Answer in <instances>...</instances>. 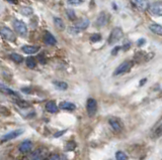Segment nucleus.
I'll list each match as a JSON object with an SVG mask.
<instances>
[{
    "label": "nucleus",
    "instance_id": "nucleus-23",
    "mask_svg": "<svg viewBox=\"0 0 162 160\" xmlns=\"http://www.w3.org/2000/svg\"><path fill=\"white\" fill-rule=\"evenodd\" d=\"M26 64L27 65V68L30 69H34L37 67V60L33 57H29L26 60Z\"/></svg>",
    "mask_w": 162,
    "mask_h": 160
},
{
    "label": "nucleus",
    "instance_id": "nucleus-33",
    "mask_svg": "<svg viewBox=\"0 0 162 160\" xmlns=\"http://www.w3.org/2000/svg\"><path fill=\"white\" fill-rule=\"evenodd\" d=\"M47 158L51 159V160H53V159H66L65 156H61L59 154H51L49 156H47Z\"/></svg>",
    "mask_w": 162,
    "mask_h": 160
},
{
    "label": "nucleus",
    "instance_id": "nucleus-37",
    "mask_svg": "<svg viewBox=\"0 0 162 160\" xmlns=\"http://www.w3.org/2000/svg\"><path fill=\"white\" fill-rule=\"evenodd\" d=\"M120 50H121V47H116L112 50V54H113V55H116L117 54H118V51H119Z\"/></svg>",
    "mask_w": 162,
    "mask_h": 160
},
{
    "label": "nucleus",
    "instance_id": "nucleus-27",
    "mask_svg": "<svg viewBox=\"0 0 162 160\" xmlns=\"http://www.w3.org/2000/svg\"><path fill=\"white\" fill-rule=\"evenodd\" d=\"M161 135H162V124H160L157 128H155V130L152 133V138L157 139L158 137H160Z\"/></svg>",
    "mask_w": 162,
    "mask_h": 160
},
{
    "label": "nucleus",
    "instance_id": "nucleus-9",
    "mask_svg": "<svg viewBox=\"0 0 162 160\" xmlns=\"http://www.w3.org/2000/svg\"><path fill=\"white\" fill-rule=\"evenodd\" d=\"M148 8H149V11L153 15H157V16L162 15V2H154Z\"/></svg>",
    "mask_w": 162,
    "mask_h": 160
},
{
    "label": "nucleus",
    "instance_id": "nucleus-7",
    "mask_svg": "<svg viewBox=\"0 0 162 160\" xmlns=\"http://www.w3.org/2000/svg\"><path fill=\"white\" fill-rule=\"evenodd\" d=\"M109 15L106 12H101L97 16V18L95 20V25L97 27H102L106 25L109 23Z\"/></svg>",
    "mask_w": 162,
    "mask_h": 160
},
{
    "label": "nucleus",
    "instance_id": "nucleus-21",
    "mask_svg": "<svg viewBox=\"0 0 162 160\" xmlns=\"http://www.w3.org/2000/svg\"><path fill=\"white\" fill-rule=\"evenodd\" d=\"M54 86L56 87L58 90H61V91H65V90L68 89V84L66 82L63 81H54L53 82Z\"/></svg>",
    "mask_w": 162,
    "mask_h": 160
},
{
    "label": "nucleus",
    "instance_id": "nucleus-6",
    "mask_svg": "<svg viewBox=\"0 0 162 160\" xmlns=\"http://www.w3.org/2000/svg\"><path fill=\"white\" fill-rule=\"evenodd\" d=\"M86 110H87V113L90 117L94 116L96 111H97V102L96 100L89 98L86 102Z\"/></svg>",
    "mask_w": 162,
    "mask_h": 160
},
{
    "label": "nucleus",
    "instance_id": "nucleus-20",
    "mask_svg": "<svg viewBox=\"0 0 162 160\" xmlns=\"http://www.w3.org/2000/svg\"><path fill=\"white\" fill-rule=\"evenodd\" d=\"M53 21H54L55 26H56L59 30H64L65 29V23H64L63 19L62 18H60V17H54Z\"/></svg>",
    "mask_w": 162,
    "mask_h": 160
},
{
    "label": "nucleus",
    "instance_id": "nucleus-39",
    "mask_svg": "<svg viewBox=\"0 0 162 160\" xmlns=\"http://www.w3.org/2000/svg\"><path fill=\"white\" fill-rule=\"evenodd\" d=\"M130 47H131V43H128L125 44V46L123 47V50H128V48H129Z\"/></svg>",
    "mask_w": 162,
    "mask_h": 160
},
{
    "label": "nucleus",
    "instance_id": "nucleus-10",
    "mask_svg": "<svg viewBox=\"0 0 162 160\" xmlns=\"http://www.w3.org/2000/svg\"><path fill=\"white\" fill-rule=\"evenodd\" d=\"M109 125H111L112 128L115 131H121V130H122L123 124H122V121H121L119 118H116V117L109 118Z\"/></svg>",
    "mask_w": 162,
    "mask_h": 160
},
{
    "label": "nucleus",
    "instance_id": "nucleus-13",
    "mask_svg": "<svg viewBox=\"0 0 162 160\" xmlns=\"http://www.w3.org/2000/svg\"><path fill=\"white\" fill-rule=\"evenodd\" d=\"M33 147V143H32V141H30V140H26V141H23L22 144L19 145V151L22 152V153H29L30 151V149H32Z\"/></svg>",
    "mask_w": 162,
    "mask_h": 160
},
{
    "label": "nucleus",
    "instance_id": "nucleus-5",
    "mask_svg": "<svg viewBox=\"0 0 162 160\" xmlns=\"http://www.w3.org/2000/svg\"><path fill=\"white\" fill-rule=\"evenodd\" d=\"M47 156H48V149L45 147H40V148L36 149V150L30 155V158L39 160V159L47 158Z\"/></svg>",
    "mask_w": 162,
    "mask_h": 160
},
{
    "label": "nucleus",
    "instance_id": "nucleus-29",
    "mask_svg": "<svg viewBox=\"0 0 162 160\" xmlns=\"http://www.w3.org/2000/svg\"><path fill=\"white\" fill-rule=\"evenodd\" d=\"M66 15L70 20H76V14L73 9H66Z\"/></svg>",
    "mask_w": 162,
    "mask_h": 160
},
{
    "label": "nucleus",
    "instance_id": "nucleus-42",
    "mask_svg": "<svg viewBox=\"0 0 162 160\" xmlns=\"http://www.w3.org/2000/svg\"><path fill=\"white\" fill-rule=\"evenodd\" d=\"M146 81H147L146 79H143L142 81H141V84H140V86H143L144 84H145V82H146Z\"/></svg>",
    "mask_w": 162,
    "mask_h": 160
},
{
    "label": "nucleus",
    "instance_id": "nucleus-34",
    "mask_svg": "<svg viewBox=\"0 0 162 160\" xmlns=\"http://www.w3.org/2000/svg\"><path fill=\"white\" fill-rule=\"evenodd\" d=\"M0 113H1L2 115H4V116H9L10 111L7 109V108L3 107V106H0Z\"/></svg>",
    "mask_w": 162,
    "mask_h": 160
},
{
    "label": "nucleus",
    "instance_id": "nucleus-41",
    "mask_svg": "<svg viewBox=\"0 0 162 160\" xmlns=\"http://www.w3.org/2000/svg\"><path fill=\"white\" fill-rule=\"evenodd\" d=\"M38 58H40V60H41V62L42 64H45V61H44V54H41V55H39Z\"/></svg>",
    "mask_w": 162,
    "mask_h": 160
},
{
    "label": "nucleus",
    "instance_id": "nucleus-18",
    "mask_svg": "<svg viewBox=\"0 0 162 160\" xmlns=\"http://www.w3.org/2000/svg\"><path fill=\"white\" fill-rule=\"evenodd\" d=\"M89 23H90V21H89L88 18H81L79 21H77L76 23H75L74 26H76L77 28H79L80 30H84L88 27Z\"/></svg>",
    "mask_w": 162,
    "mask_h": 160
},
{
    "label": "nucleus",
    "instance_id": "nucleus-1",
    "mask_svg": "<svg viewBox=\"0 0 162 160\" xmlns=\"http://www.w3.org/2000/svg\"><path fill=\"white\" fill-rule=\"evenodd\" d=\"M124 35V32H123V29L121 27H115L113 30L111 34H109V44H115L116 43H118L119 40H121L123 38Z\"/></svg>",
    "mask_w": 162,
    "mask_h": 160
},
{
    "label": "nucleus",
    "instance_id": "nucleus-30",
    "mask_svg": "<svg viewBox=\"0 0 162 160\" xmlns=\"http://www.w3.org/2000/svg\"><path fill=\"white\" fill-rule=\"evenodd\" d=\"M116 158L118 160H126V159H128V156H127L123 151H118L116 153Z\"/></svg>",
    "mask_w": 162,
    "mask_h": 160
},
{
    "label": "nucleus",
    "instance_id": "nucleus-40",
    "mask_svg": "<svg viewBox=\"0 0 162 160\" xmlns=\"http://www.w3.org/2000/svg\"><path fill=\"white\" fill-rule=\"evenodd\" d=\"M6 1L11 3V4H17L18 3V0H6Z\"/></svg>",
    "mask_w": 162,
    "mask_h": 160
},
{
    "label": "nucleus",
    "instance_id": "nucleus-35",
    "mask_svg": "<svg viewBox=\"0 0 162 160\" xmlns=\"http://www.w3.org/2000/svg\"><path fill=\"white\" fill-rule=\"evenodd\" d=\"M67 132V129H65V130H61V131H59V132H56V133L54 134V138H59V137H61L62 135H64L65 133Z\"/></svg>",
    "mask_w": 162,
    "mask_h": 160
},
{
    "label": "nucleus",
    "instance_id": "nucleus-25",
    "mask_svg": "<svg viewBox=\"0 0 162 160\" xmlns=\"http://www.w3.org/2000/svg\"><path fill=\"white\" fill-rule=\"evenodd\" d=\"M10 57V58L14 61V62H16V64H22V62L23 61V58H22V55H20V54H11L9 55Z\"/></svg>",
    "mask_w": 162,
    "mask_h": 160
},
{
    "label": "nucleus",
    "instance_id": "nucleus-3",
    "mask_svg": "<svg viewBox=\"0 0 162 160\" xmlns=\"http://www.w3.org/2000/svg\"><path fill=\"white\" fill-rule=\"evenodd\" d=\"M13 27L17 34H19L20 36H26L27 33V27L26 23L22 21V20H14L13 21Z\"/></svg>",
    "mask_w": 162,
    "mask_h": 160
},
{
    "label": "nucleus",
    "instance_id": "nucleus-28",
    "mask_svg": "<svg viewBox=\"0 0 162 160\" xmlns=\"http://www.w3.org/2000/svg\"><path fill=\"white\" fill-rule=\"evenodd\" d=\"M89 39H90L91 43H98V41L101 40V33H92Z\"/></svg>",
    "mask_w": 162,
    "mask_h": 160
},
{
    "label": "nucleus",
    "instance_id": "nucleus-2",
    "mask_svg": "<svg viewBox=\"0 0 162 160\" xmlns=\"http://www.w3.org/2000/svg\"><path fill=\"white\" fill-rule=\"evenodd\" d=\"M132 67H133V61H124L116 69V71L113 72V76H120V75L126 74V73H128L132 69Z\"/></svg>",
    "mask_w": 162,
    "mask_h": 160
},
{
    "label": "nucleus",
    "instance_id": "nucleus-31",
    "mask_svg": "<svg viewBox=\"0 0 162 160\" xmlns=\"http://www.w3.org/2000/svg\"><path fill=\"white\" fill-rule=\"evenodd\" d=\"M68 32L70 33V34H78L80 31H82V30H80L79 28H77L76 26H70V27H68Z\"/></svg>",
    "mask_w": 162,
    "mask_h": 160
},
{
    "label": "nucleus",
    "instance_id": "nucleus-22",
    "mask_svg": "<svg viewBox=\"0 0 162 160\" xmlns=\"http://www.w3.org/2000/svg\"><path fill=\"white\" fill-rule=\"evenodd\" d=\"M20 13H22V15L25 16H30L34 13V9L32 7H30V6H22V8H20Z\"/></svg>",
    "mask_w": 162,
    "mask_h": 160
},
{
    "label": "nucleus",
    "instance_id": "nucleus-38",
    "mask_svg": "<svg viewBox=\"0 0 162 160\" xmlns=\"http://www.w3.org/2000/svg\"><path fill=\"white\" fill-rule=\"evenodd\" d=\"M22 92L25 93V94H30V93H32V90H30V88H22Z\"/></svg>",
    "mask_w": 162,
    "mask_h": 160
},
{
    "label": "nucleus",
    "instance_id": "nucleus-19",
    "mask_svg": "<svg viewBox=\"0 0 162 160\" xmlns=\"http://www.w3.org/2000/svg\"><path fill=\"white\" fill-rule=\"evenodd\" d=\"M150 30L152 31L153 33L157 34V35H161L162 36V25L157 23H153L149 26Z\"/></svg>",
    "mask_w": 162,
    "mask_h": 160
},
{
    "label": "nucleus",
    "instance_id": "nucleus-11",
    "mask_svg": "<svg viewBox=\"0 0 162 160\" xmlns=\"http://www.w3.org/2000/svg\"><path fill=\"white\" fill-rule=\"evenodd\" d=\"M44 41L45 43L49 44V46H55L57 43V39L55 38V36L49 31H45L44 33Z\"/></svg>",
    "mask_w": 162,
    "mask_h": 160
},
{
    "label": "nucleus",
    "instance_id": "nucleus-14",
    "mask_svg": "<svg viewBox=\"0 0 162 160\" xmlns=\"http://www.w3.org/2000/svg\"><path fill=\"white\" fill-rule=\"evenodd\" d=\"M0 92L5 94V95H8V96H13V97H19L18 93H16L15 91H13V90H11L10 88H8V87H6L5 85H3L0 83Z\"/></svg>",
    "mask_w": 162,
    "mask_h": 160
},
{
    "label": "nucleus",
    "instance_id": "nucleus-15",
    "mask_svg": "<svg viewBox=\"0 0 162 160\" xmlns=\"http://www.w3.org/2000/svg\"><path fill=\"white\" fill-rule=\"evenodd\" d=\"M22 51L26 54H37L39 53L40 50V47H37V46H23L22 47Z\"/></svg>",
    "mask_w": 162,
    "mask_h": 160
},
{
    "label": "nucleus",
    "instance_id": "nucleus-36",
    "mask_svg": "<svg viewBox=\"0 0 162 160\" xmlns=\"http://www.w3.org/2000/svg\"><path fill=\"white\" fill-rule=\"evenodd\" d=\"M146 43V40H145V38H140V39H138V41H137V46L138 47H142V46H144V44Z\"/></svg>",
    "mask_w": 162,
    "mask_h": 160
},
{
    "label": "nucleus",
    "instance_id": "nucleus-8",
    "mask_svg": "<svg viewBox=\"0 0 162 160\" xmlns=\"http://www.w3.org/2000/svg\"><path fill=\"white\" fill-rule=\"evenodd\" d=\"M22 133H23V130L22 129H17V130H14V131H11L8 134L3 135V136L0 138V141H1V142H6V141L12 140V139L18 137L19 135H22Z\"/></svg>",
    "mask_w": 162,
    "mask_h": 160
},
{
    "label": "nucleus",
    "instance_id": "nucleus-24",
    "mask_svg": "<svg viewBox=\"0 0 162 160\" xmlns=\"http://www.w3.org/2000/svg\"><path fill=\"white\" fill-rule=\"evenodd\" d=\"M76 142L73 141V140H70L68 141L66 145H65V151H73L75 148H76Z\"/></svg>",
    "mask_w": 162,
    "mask_h": 160
},
{
    "label": "nucleus",
    "instance_id": "nucleus-43",
    "mask_svg": "<svg viewBox=\"0 0 162 160\" xmlns=\"http://www.w3.org/2000/svg\"><path fill=\"white\" fill-rule=\"evenodd\" d=\"M42 1H45V0H42Z\"/></svg>",
    "mask_w": 162,
    "mask_h": 160
},
{
    "label": "nucleus",
    "instance_id": "nucleus-4",
    "mask_svg": "<svg viewBox=\"0 0 162 160\" xmlns=\"http://www.w3.org/2000/svg\"><path fill=\"white\" fill-rule=\"evenodd\" d=\"M0 34H1V36L4 38L5 40L10 41V43H14L16 39L14 32H13L10 28H8V27H5V26L1 27V28H0Z\"/></svg>",
    "mask_w": 162,
    "mask_h": 160
},
{
    "label": "nucleus",
    "instance_id": "nucleus-17",
    "mask_svg": "<svg viewBox=\"0 0 162 160\" xmlns=\"http://www.w3.org/2000/svg\"><path fill=\"white\" fill-rule=\"evenodd\" d=\"M46 110L49 113H57L58 110H59V107L57 106L55 101H49L46 104Z\"/></svg>",
    "mask_w": 162,
    "mask_h": 160
},
{
    "label": "nucleus",
    "instance_id": "nucleus-16",
    "mask_svg": "<svg viewBox=\"0 0 162 160\" xmlns=\"http://www.w3.org/2000/svg\"><path fill=\"white\" fill-rule=\"evenodd\" d=\"M59 107V109L61 110H65V111H74L76 109V106H75V104L71 103V102H61L60 105L58 106Z\"/></svg>",
    "mask_w": 162,
    "mask_h": 160
},
{
    "label": "nucleus",
    "instance_id": "nucleus-32",
    "mask_svg": "<svg viewBox=\"0 0 162 160\" xmlns=\"http://www.w3.org/2000/svg\"><path fill=\"white\" fill-rule=\"evenodd\" d=\"M84 0H68L67 3L69 5H73V6H77V5H80L83 3Z\"/></svg>",
    "mask_w": 162,
    "mask_h": 160
},
{
    "label": "nucleus",
    "instance_id": "nucleus-12",
    "mask_svg": "<svg viewBox=\"0 0 162 160\" xmlns=\"http://www.w3.org/2000/svg\"><path fill=\"white\" fill-rule=\"evenodd\" d=\"M132 3L136 6L137 8H139L140 10H146L149 7V2L148 0H131Z\"/></svg>",
    "mask_w": 162,
    "mask_h": 160
},
{
    "label": "nucleus",
    "instance_id": "nucleus-26",
    "mask_svg": "<svg viewBox=\"0 0 162 160\" xmlns=\"http://www.w3.org/2000/svg\"><path fill=\"white\" fill-rule=\"evenodd\" d=\"M19 97H17V99L15 100V103L17 104V106L20 107V108H29L30 106V104L29 102H26L25 100H22V99H18Z\"/></svg>",
    "mask_w": 162,
    "mask_h": 160
}]
</instances>
